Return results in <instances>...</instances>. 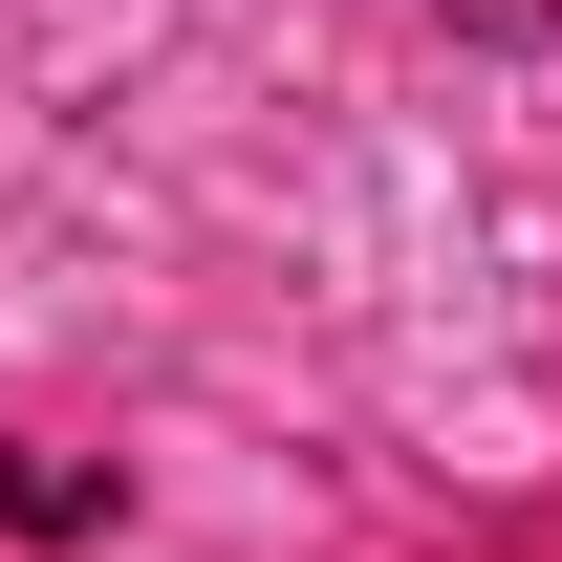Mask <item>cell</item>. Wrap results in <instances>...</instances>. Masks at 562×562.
<instances>
[{
  "label": "cell",
  "mask_w": 562,
  "mask_h": 562,
  "mask_svg": "<svg viewBox=\"0 0 562 562\" xmlns=\"http://www.w3.org/2000/svg\"><path fill=\"white\" fill-rule=\"evenodd\" d=\"M87 519H109L87 454H0V541H87Z\"/></svg>",
  "instance_id": "1"
}]
</instances>
